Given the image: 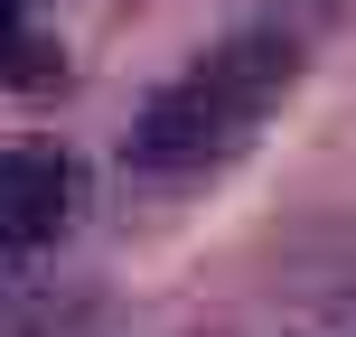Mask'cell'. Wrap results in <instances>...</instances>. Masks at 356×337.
Returning a JSON list of instances; mask_svg holds the SVG:
<instances>
[{"instance_id": "cell-1", "label": "cell", "mask_w": 356, "mask_h": 337, "mask_svg": "<svg viewBox=\"0 0 356 337\" xmlns=\"http://www.w3.org/2000/svg\"><path fill=\"white\" fill-rule=\"evenodd\" d=\"M291 75H300V47L272 38V28H244V38H225V47H207L188 75H169V85L141 104V122H131V169L141 178L216 169L225 150H244L253 131H263V113L291 94Z\"/></svg>"}, {"instance_id": "cell-2", "label": "cell", "mask_w": 356, "mask_h": 337, "mask_svg": "<svg viewBox=\"0 0 356 337\" xmlns=\"http://www.w3.org/2000/svg\"><path fill=\"white\" fill-rule=\"evenodd\" d=\"M75 215V169L56 150H0V263H29Z\"/></svg>"}, {"instance_id": "cell-3", "label": "cell", "mask_w": 356, "mask_h": 337, "mask_svg": "<svg viewBox=\"0 0 356 337\" xmlns=\"http://www.w3.org/2000/svg\"><path fill=\"white\" fill-rule=\"evenodd\" d=\"M19 10H29V0H0V28H19Z\"/></svg>"}]
</instances>
